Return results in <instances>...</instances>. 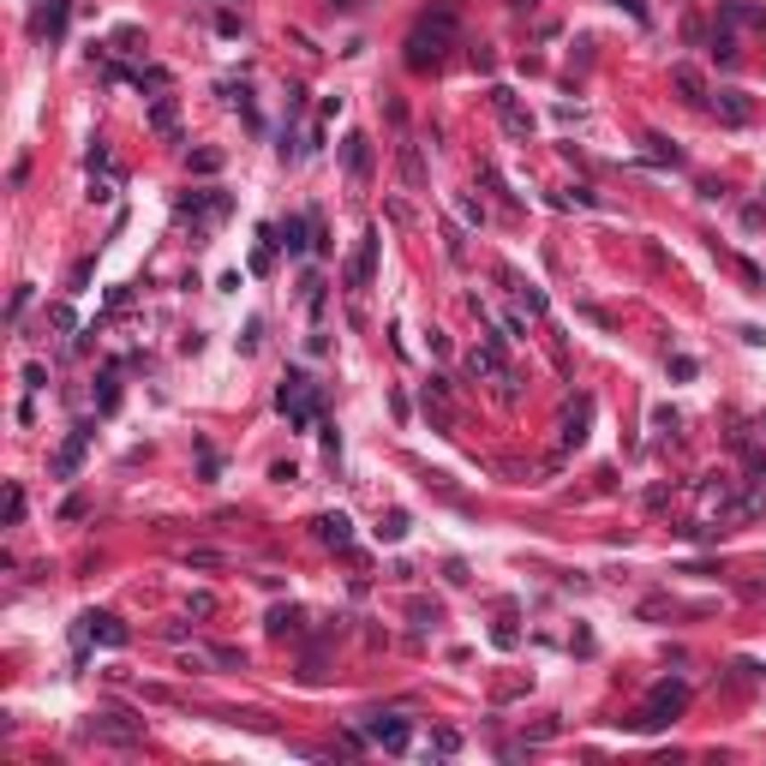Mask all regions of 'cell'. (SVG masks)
I'll list each match as a JSON object with an SVG mask.
<instances>
[{
  "label": "cell",
  "mask_w": 766,
  "mask_h": 766,
  "mask_svg": "<svg viewBox=\"0 0 766 766\" xmlns=\"http://www.w3.org/2000/svg\"><path fill=\"white\" fill-rule=\"evenodd\" d=\"M706 54H712L719 66H737V61H743V48H737V37H730V30H712V42H706Z\"/></svg>",
  "instance_id": "18"
},
{
  "label": "cell",
  "mask_w": 766,
  "mask_h": 766,
  "mask_svg": "<svg viewBox=\"0 0 766 766\" xmlns=\"http://www.w3.org/2000/svg\"><path fill=\"white\" fill-rule=\"evenodd\" d=\"M437 617H444V611H437V605H425V599H413V623H420V629H431V623H437Z\"/></svg>",
  "instance_id": "27"
},
{
  "label": "cell",
  "mask_w": 766,
  "mask_h": 766,
  "mask_svg": "<svg viewBox=\"0 0 766 766\" xmlns=\"http://www.w3.org/2000/svg\"><path fill=\"white\" fill-rule=\"evenodd\" d=\"M24 521V485H6V527Z\"/></svg>",
  "instance_id": "24"
},
{
  "label": "cell",
  "mask_w": 766,
  "mask_h": 766,
  "mask_svg": "<svg viewBox=\"0 0 766 766\" xmlns=\"http://www.w3.org/2000/svg\"><path fill=\"white\" fill-rule=\"evenodd\" d=\"M617 6H629V12H635V19H646V6H641V0H617Z\"/></svg>",
  "instance_id": "34"
},
{
  "label": "cell",
  "mask_w": 766,
  "mask_h": 766,
  "mask_svg": "<svg viewBox=\"0 0 766 766\" xmlns=\"http://www.w3.org/2000/svg\"><path fill=\"white\" fill-rule=\"evenodd\" d=\"M725 24H766V6H725Z\"/></svg>",
  "instance_id": "21"
},
{
  "label": "cell",
  "mask_w": 766,
  "mask_h": 766,
  "mask_svg": "<svg viewBox=\"0 0 766 766\" xmlns=\"http://www.w3.org/2000/svg\"><path fill=\"white\" fill-rule=\"evenodd\" d=\"M150 126H156L162 138H180V108H174V96H150Z\"/></svg>",
  "instance_id": "15"
},
{
  "label": "cell",
  "mask_w": 766,
  "mask_h": 766,
  "mask_svg": "<svg viewBox=\"0 0 766 766\" xmlns=\"http://www.w3.org/2000/svg\"><path fill=\"white\" fill-rule=\"evenodd\" d=\"M653 425H659V431H665V437H677V425H683V420H677V413H670V407H659V413H653Z\"/></svg>",
  "instance_id": "31"
},
{
  "label": "cell",
  "mask_w": 766,
  "mask_h": 766,
  "mask_svg": "<svg viewBox=\"0 0 766 766\" xmlns=\"http://www.w3.org/2000/svg\"><path fill=\"white\" fill-rule=\"evenodd\" d=\"M365 737H371L378 748H389V754H407L413 725H407V719H395V712H378V719H365Z\"/></svg>",
  "instance_id": "7"
},
{
  "label": "cell",
  "mask_w": 766,
  "mask_h": 766,
  "mask_svg": "<svg viewBox=\"0 0 766 766\" xmlns=\"http://www.w3.org/2000/svg\"><path fill=\"white\" fill-rule=\"evenodd\" d=\"M521 305L533 312V318H539V312H545V294H539V287H521Z\"/></svg>",
  "instance_id": "33"
},
{
  "label": "cell",
  "mask_w": 766,
  "mask_h": 766,
  "mask_svg": "<svg viewBox=\"0 0 766 766\" xmlns=\"http://www.w3.org/2000/svg\"><path fill=\"white\" fill-rule=\"evenodd\" d=\"M192 174H216V168H222V150H192Z\"/></svg>",
  "instance_id": "23"
},
{
  "label": "cell",
  "mask_w": 766,
  "mask_h": 766,
  "mask_svg": "<svg viewBox=\"0 0 766 766\" xmlns=\"http://www.w3.org/2000/svg\"><path fill=\"white\" fill-rule=\"evenodd\" d=\"M706 102H712V114H719L725 126H748V121H754V102H748L743 90H712Z\"/></svg>",
  "instance_id": "10"
},
{
  "label": "cell",
  "mask_w": 766,
  "mask_h": 766,
  "mask_svg": "<svg viewBox=\"0 0 766 766\" xmlns=\"http://www.w3.org/2000/svg\"><path fill=\"white\" fill-rule=\"evenodd\" d=\"M491 108L504 114L509 138H533V114H527L521 102H515V90H509V84H491Z\"/></svg>",
  "instance_id": "8"
},
{
  "label": "cell",
  "mask_w": 766,
  "mask_h": 766,
  "mask_svg": "<svg viewBox=\"0 0 766 766\" xmlns=\"http://www.w3.org/2000/svg\"><path fill=\"white\" fill-rule=\"evenodd\" d=\"M228 192H186L180 198V216H228Z\"/></svg>",
  "instance_id": "13"
},
{
  "label": "cell",
  "mask_w": 766,
  "mask_h": 766,
  "mask_svg": "<svg viewBox=\"0 0 766 766\" xmlns=\"http://www.w3.org/2000/svg\"><path fill=\"white\" fill-rule=\"evenodd\" d=\"M318 545H329V551H342V557H354V521L347 515H318Z\"/></svg>",
  "instance_id": "11"
},
{
  "label": "cell",
  "mask_w": 766,
  "mask_h": 766,
  "mask_svg": "<svg viewBox=\"0 0 766 766\" xmlns=\"http://www.w3.org/2000/svg\"><path fill=\"white\" fill-rule=\"evenodd\" d=\"M37 24H42V30H48V37H61V24H66V6H61V0H48V6H42V19H37Z\"/></svg>",
  "instance_id": "22"
},
{
  "label": "cell",
  "mask_w": 766,
  "mask_h": 766,
  "mask_svg": "<svg viewBox=\"0 0 766 766\" xmlns=\"http://www.w3.org/2000/svg\"><path fill=\"white\" fill-rule=\"evenodd\" d=\"M670 84H677V90H683V102H695V108H701V102L712 96V90L701 84V72H695L688 61H677V66H670Z\"/></svg>",
  "instance_id": "14"
},
{
  "label": "cell",
  "mask_w": 766,
  "mask_h": 766,
  "mask_svg": "<svg viewBox=\"0 0 766 766\" xmlns=\"http://www.w3.org/2000/svg\"><path fill=\"white\" fill-rule=\"evenodd\" d=\"M378 246H383V234L378 228H365L360 246H354V258H347V270H342V282L354 287V294H365V287L378 282Z\"/></svg>",
  "instance_id": "4"
},
{
  "label": "cell",
  "mask_w": 766,
  "mask_h": 766,
  "mask_svg": "<svg viewBox=\"0 0 766 766\" xmlns=\"http://www.w3.org/2000/svg\"><path fill=\"white\" fill-rule=\"evenodd\" d=\"M84 737H90V743L132 748V743H144V719H126V712H96V719H84Z\"/></svg>",
  "instance_id": "3"
},
{
  "label": "cell",
  "mask_w": 766,
  "mask_h": 766,
  "mask_svg": "<svg viewBox=\"0 0 766 766\" xmlns=\"http://www.w3.org/2000/svg\"><path fill=\"white\" fill-rule=\"evenodd\" d=\"M300 623H305L300 605H276L270 611V635H300Z\"/></svg>",
  "instance_id": "19"
},
{
  "label": "cell",
  "mask_w": 766,
  "mask_h": 766,
  "mask_svg": "<svg viewBox=\"0 0 766 766\" xmlns=\"http://www.w3.org/2000/svg\"><path fill=\"white\" fill-rule=\"evenodd\" d=\"M683 706H688V683H659V688H653V701H646V712L635 719V725H641V730H659L665 719H677Z\"/></svg>",
  "instance_id": "5"
},
{
  "label": "cell",
  "mask_w": 766,
  "mask_h": 766,
  "mask_svg": "<svg viewBox=\"0 0 766 766\" xmlns=\"http://www.w3.org/2000/svg\"><path fill=\"white\" fill-rule=\"evenodd\" d=\"M455 210H462L467 222H485V204H479V198H467V192H462V198H455Z\"/></svg>",
  "instance_id": "28"
},
{
  "label": "cell",
  "mask_w": 766,
  "mask_h": 766,
  "mask_svg": "<svg viewBox=\"0 0 766 766\" xmlns=\"http://www.w3.org/2000/svg\"><path fill=\"white\" fill-rule=\"evenodd\" d=\"M449 42H455V6H449V0H437V6L420 19V30L407 37V66H413V72H437Z\"/></svg>",
  "instance_id": "1"
},
{
  "label": "cell",
  "mask_w": 766,
  "mask_h": 766,
  "mask_svg": "<svg viewBox=\"0 0 766 766\" xmlns=\"http://www.w3.org/2000/svg\"><path fill=\"white\" fill-rule=\"evenodd\" d=\"M695 371H701V365L688 360V354H677V360H670V378H695Z\"/></svg>",
  "instance_id": "32"
},
{
  "label": "cell",
  "mask_w": 766,
  "mask_h": 766,
  "mask_svg": "<svg viewBox=\"0 0 766 766\" xmlns=\"http://www.w3.org/2000/svg\"><path fill=\"white\" fill-rule=\"evenodd\" d=\"M378 539H389V545H395V539H407V515H402V509H389V515L378 521Z\"/></svg>",
  "instance_id": "20"
},
{
  "label": "cell",
  "mask_w": 766,
  "mask_h": 766,
  "mask_svg": "<svg viewBox=\"0 0 766 766\" xmlns=\"http://www.w3.org/2000/svg\"><path fill=\"white\" fill-rule=\"evenodd\" d=\"M24 305H30V287H12V305H6V323L24 318Z\"/></svg>",
  "instance_id": "26"
},
{
  "label": "cell",
  "mask_w": 766,
  "mask_h": 766,
  "mask_svg": "<svg viewBox=\"0 0 766 766\" xmlns=\"http://www.w3.org/2000/svg\"><path fill=\"white\" fill-rule=\"evenodd\" d=\"M342 168H347V180H365V174H371V138H365V132H347L342 138Z\"/></svg>",
  "instance_id": "12"
},
{
  "label": "cell",
  "mask_w": 766,
  "mask_h": 766,
  "mask_svg": "<svg viewBox=\"0 0 766 766\" xmlns=\"http://www.w3.org/2000/svg\"><path fill=\"white\" fill-rule=\"evenodd\" d=\"M79 641H102V646H126L132 641V629L121 617H108V611H84L79 617Z\"/></svg>",
  "instance_id": "6"
},
{
  "label": "cell",
  "mask_w": 766,
  "mask_h": 766,
  "mask_svg": "<svg viewBox=\"0 0 766 766\" xmlns=\"http://www.w3.org/2000/svg\"><path fill=\"white\" fill-rule=\"evenodd\" d=\"M276 407H282L287 413V425H294V431H305V425L318 420V383L305 378V371H287L282 378V389H276Z\"/></svg>",
  "instance_id": "2"
},
{
  "label": "cell",
  "mask_w": 766,
  "mask_h": 766,
  "mask_svg": "<svg viewBox=\"0 0 766 766\" xmlns=\"http://www.w3.org/2000/svg\"><path fill=\"white\" fill-rule=\"evenodd\" d=\"M210 665H246L240 646H210Z\"/></svg>",
  "instance_id": "25"
},
{
  "label": "cell",
  "mask_w": 766,
  "mask_h": 766,
  "mask_svg": "<svg viewBox=\"0 0 766 766\" xmlns=\"http://www.w3.org/2000/svg\"><path fill=\"white\" fill-rule=\"evenodd\" d=\"M48 323H54V329H79V318H72V305H54V312H48Z\"/></svg>",
  "instance_id": "29"
},
{
  "label": "cell",
  "mask_w": 766,
  "mask_h": 766,
  "mask_svg": "<svg viewBox=\"0 0 766 766\" xmlns=\"http://www.w3.org/2000/svg\"><path fill=\"white\" fill-rule=\"evenodd\" d=\"M587 420H593V402H575V413H563V449H581L587 444Z\"/></svg>",
  "instance_id": "16"
},
{
  "label": "cell",
  "mask_w": 766,
  "mask_h": 766,
  "mask_svg": "<svg viewBox=\"0 0 766 766\" xmlns=\"http://www.w3.org/2000/svg\"><path fill=\"white\" fill-rule=\"evenodd\" d=\"M431 748H437V754H455V748H462V737H455V730H437V737H431Z\"/></svg>",
  "instance_id": "30"
},
{
  "label": "cell",
  "mask_w": 766,
  "mask_h": 766,
  "mask_svg": "<svg viewBox=\"0 0 766 766\" xmlns=\"http://www.w3.org/2000/svg\"><path fill=\"white\" fill-rule=\"evenodd\" d=\"M90 431H96V425H72V437L54 449V473H61V479H72V473H79L84 449H90Z\"/></svg>",
  "instance_id": "9"
},
{
  "label": "cell",
  "mask_w": 766,
  "mask_h": 766,
  "mask_svg": "<svg viewBox=\"0 0 766 766\" xmlns=\"http://www.w3.org/2000/svg\"><path fill=\"white\" fill-rule=\"evenodd\" d=\"M402 180H407V192H425V156H420V144H402Z\"/></svg>",
  "instance_id": "17"
}]
</instances>
